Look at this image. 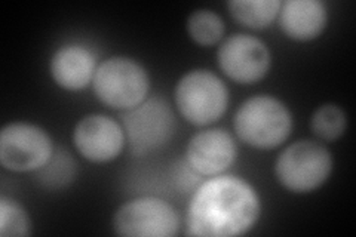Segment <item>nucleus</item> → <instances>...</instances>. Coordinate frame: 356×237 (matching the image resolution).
Segmentation results:
<instances>
[{
	"instance_id": "nucleus-7",
	"label": "nucleus",
	"mask_w": 356,
	"mask_h": 237,
	"mask_svg": "<svg viewBox=\"0 0 356 237\" xmlns=\"http://www.w3.org/2000/svg\"><path fill=\"white\" fill-rule=\"evenodd\" d=\"M54 152L51 135L36 123L10 122L0 131V163L6 171L35 174Z\"/></svg>"
},
{
	"instance_id": "nucleus-16",
	"label": "nucleus",
	"mask_w": 356,
	"mask_h": 237,
	"mask_svg": "<svg viewBox=\"0 0 356 237\" xmlns=\"http://www.w3.org/2000/svg\"><path fill=\"white\" fill-rule=\"evenodd\" d=\"M187 35L199 47H214L222 40L226 24L222 18L211 9H196L186 22Z\"/></svg>"
},
{
	"instance_id": "nucleus-1",
	"label": "nucleus",
	"mask_w": 356,
	"mask_h": 237,
	"mask_svg": "<svg viewBox=\"0 0 356 237\" xmlns=\"http://www.w3.org/2000/svg\"><path fill=\"white\" fill-rule=\"evenodd\" d=\"M261 217V199L236 175H216L193 191L186 213V234L230 237L248 233Z\"/></svg>"
},
{
	"instance_id": "nucleus-10",
	"label": "nucleus",
	"mask_w": 356,
	"mask_h": 237,
	"mask_svg": "<svg viewBox=\"0 0 356 237\" xmlns=\"http://www.w3.org/2000/svg\"><path fill=\"white\" fill-rule=\"evenodd\" d=\"M73 144L88 162L108 163L124 152L127 137L120 122L102 113H92L76 123Z\"/></svg>"
},
{
	"instance_id": "nucleus-11",
	"label": "nucleus",
	"mask_w": 356,
	"mask_h": 237,
	"mask_svg": "<svg viewBox=\"0 0 356 237\" xmlns=\"http://www.w3.org/2000/svg\"><path fill=\"white\" fill-rule=\"evenodd\" d=\"M238 147L226 129L208 128L196 132L186 147V162L200 177L225 174L235 163Z\"/></svg>"
},
{
	"instance_id": "nucleus-15",
	"label": "nucleus",
	"mask_w": 356,
	"mask_h": 237,
	"mask_svg": "<svg viewBox=\"0 0 356 237\" xmlns=\"http://www.w3.org/2000/svg\"><path fill=\"white\" fill-rule=\"evenodd\" d=\"M77 177V165L74 157L65 149H57L51 159L35 172L40 187L55 191L69 187Z\"/></svg>"
},
{
	"instance_id": "nucleus-12",
	"label": "nucleus",
	"mask_w": 356,
	"mask_h": 237,
	"mask_svg": "<svg viewBox=\"0 0 356 237\" xmlns=\"http://www.w3.org/2000/svg\"><path fill=\"white\" fill-rule=\"evenodd\" d=\"M95 54L83 44H64L54 52L49 61L52 81L64 91L79 92L92 85L97 72Z\"/></svg>"
},
{
	"instance_id": "nucleus-3",
	"label": "nucleus",
	"mask_w": 356,
	"mask_h": 237,
	"mask_svg": "<svg viewBox=\"0 0 356 237\" xmlns=\"http://www.w3.org/2000/svg\"><path fill=\"white\" fill-rule=\"evenodd\" d=\"M332 167V154L324 144L298 140L286 145L276 157L275 177L285 190L306 195L328 181Z\"/></svg>"
},
{
	"instance_id": "nucleus-8",
	"label": "nucleus",
	"mask_w": 356,
	"mask_h": 237,
	"mask_svg": "<svg viewBox=\"0 0 356 237\" xmlns=\"http://www.w3.org/2000/svg\"><path fill=\"white\" fill-rule=\"evenodd\" d=\"M111 227L124 237H174L180 230V215L170 202L144 196L119 206Z\"/></svg>"
},
{
	"instance_id": "nucleus-4",
	"label": "nucleus",
	"mask_w": 356,
	"mask_h": 237,
	"mask_svg": "<svg viewBox=\"0 0 356 237\" xmlns=\"http://www.w3.org/2000/svg\"><path fill=\"white\" fill-rule=\"evenodd\" d=\"M120 125L134 156H147L168 145L177 131L171 104L163 97H147L141 104L122 113Z\"/></svg>"
},
{
	"instance_id": "nucleus-14",
	"label": "nucleus",
	"mask_w": 356,
	"mask_h": 237,
	"mask_svg": "<svg viewBox=\"0 0 356 237\" xmlns=\"http://www.w3.org/2000/svg\"><path fill=\"white\" fill-rule=\"evenodd\" d=\"M281 5V0H232L227 2V9L239 24L263 30L277 18Z\"/></svg>"
},
{
	"instance_id": "nucleus-5",
	"label": "nucleus",
	"mask_w": 356,
	"mask_h": 237,
	"mask_svg": "<svg viewBox=\"0 0 356 237\" xmlns=\"http://www.w3.org/2000/svg\"><path fill=\"white\" fill-rule=\"evenodd\" d=\"M174 103L186 122L195 126H209L225 116L229 89L213 72L191 70L177 82Z\"/></svg>"
},
{
	"instance_id": "nucleus-6",
	"label": "nucleus",
	"mask_w": 356,
	"mask_h": 237,
	"mask_svg": "<svg viewBox=\"0 0 356 237\" xmlns=\"http://www.w3.org/2000/svg\"><path fill=\"white\" fill-rule=\"evenodd\" d=\"M92 88L104 106L127 111L149 97L150 76L137 60L110 56L98 64Z\"/></svg>"
},
{
	"instance_id": "nucleus-13",
	"label": "nucleus",
	"mask_w": 356,
	"mask_h": 237,
	"mask_svg": "<svg viewBox=\"0 0 356 237\" xmlns=\"http://www.w3.org/2000/svg\"><path fill=\"white\" fill-rule=\"evenodd\" d=\"M276 19L288 39L310 42L327 28L328 9L321 0H286L282 2Z\"/></svg>"
},
{
	"instance_id": "nucleus-9",
	"label": "nucleus",
	"mask_w": 356,
	"mask_h": 237,
	"mask_svg": "<svg viewBox=\"0 0 356 237\" xmlns=\"http://www.w3.org/2000/svg\"><path fill=\"white\" fill-rule=\"evenodd\" d=\"M217 61L220 70L230 81L251 85L260 82L269 73L272 55L261 39L245 33H236L221 42Z\"/></svg>"
},
{
	"instance_id": "nucleus-18",
	"label": "nucleus",
	"mask_w": 356,
	"mask_h": 237,
	"mask_svg": "<svg viewBox=\"0 0 356 237\" xmlns=\"http://www.w3.org/2000/svg\"><path fill=\"white\" fill-rule=\"evenodd\" d=\"M31 234V220L26 208L15 199L0 197V236L26 237Z\"/></svg>"
},
{
	"instance_id": "nucleus-17",
	"label": "nucleus",
	"mask_w": 356,
	"mask_h": 237,
	"mask_svg": "<svg viewBox=\"0 0 356 237\" xmlns=\"http://www.w3.org/2000/svg\"><path fill=\"white\" fill-rule=\"evenodd\" d=\"M310 129L319 141H336L341 138L348 129L346 111L337 104H322L310 117Z\"/></svg>"
},
{
	"instance_id": "nucleus-2",
	"label": "nucleus",
	"mask_w": 356,
	"mask_h": 237,
	"mask_svg": "<svg viewBox=\"0 0 356 237\" xmlns=\"http://www.w3.org/2000/svg\"><path fill=\"white\" fill-rule=\"evenodd\" d=\"M293 115L288 106L272 95L245 99L233 117L238 138L257 150L281 147L293 132Z\"/></svg>"
}]
</instances>
